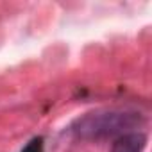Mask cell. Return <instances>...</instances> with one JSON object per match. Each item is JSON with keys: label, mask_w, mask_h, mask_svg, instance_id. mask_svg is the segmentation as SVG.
<instances>
[{"label": "cell", "mask_w": 152, "mask_h": 152, "mask_svg": "<svg viewBox=\"0 0 152 152\" xmlns=\"http://www.w3.org/2000/svg\"><path fill=\"white\" fill-rule=\"evenodd\" d=\"M141 124V115L132 111H95L75 120L72 124V132L79 140L97 141L134 132Z\"/></svg>", "instance_id": "6da1fadb"}, {"label": "cell", "mask_w": 152, "mask_h": 152, "mask_svg": "<svg viewBox=\"0 0 152 152\" xmlns=\"http://www.w3.org/2000/svg\"><path fill=\"white\" fill-rule=\"evenodd\" d=\"M145 145H147V136L140 131H134L115 138L111 152H143Z\"/></svg>", "instance_id": "7a4b0ae2"}, {"label": "cell", "mask_w": 152, "mask_h": 152, "mask_svg": "<svg viewBox=\"0 0 152 152\" xmlns=\"http://www.w3.org/2000/svg\"><path fill=\"white\" fill-rule=\"evenodd\" d=\"M20 152H43V138H41V136L32 138Z\"/></svg>", "instance_id": "3957f363"}]
</instances>
